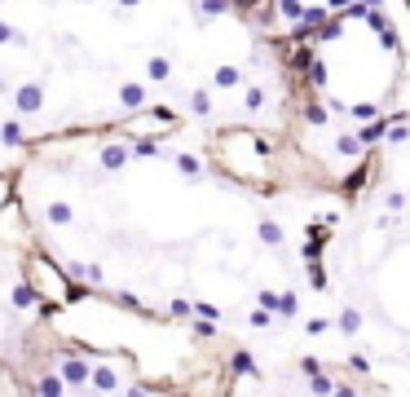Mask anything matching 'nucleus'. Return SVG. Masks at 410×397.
Masks as SVG:
<instances>
[{"label": "nucleus", "instance_id": "obj_1", "mask_svg": "<svg viewBox=\"0 0 410 397\" xmlns=\"http://www.w3.org/2000/svg\"><path fill=\"white\" fill-rule=\"evenodd\" d=\"M309 124H349L375 146L410 84V40L384 0H358L295 36Z\"/></svg>", "mask_w": 410, "mask_h": 397}, {"label": "nucleus", "instance_id": "obj_2", "mask_svg": "<svg viewBox=\"0 0 410 397\" xmlns=\"http://www.w3.org/2000/svg\"><path fill=\"white\" fill-rule=\"evenodd\" d=\"M22 282L36 291V301H40L45 314H58V309H71L80 301L75 278H71L49 252H27L22 257Z\"/></svg>", "mask_w": 410, "mask_h": 397}, {"label": "nucleus", "instance_id": "obj_3", "mask_svg": "<svg viewBox=\"0 0 410 397\" xmlns=\"http://www.w3.org/2000/svg\"><path fill=\"white\" fill-rule=\"evenodd\" d=\"M270 5L282 13L287 22H295V27H314V22H322V18H331V13H340V9H349V5H358V0H270Z\"/></svg>", "mask_w": 410, "mask_h": 397}, {"label": "nucleus", "instance_id": "obj_4", "mask_svg": "<svg viewBox=\"0 0 410 397\" xmlns=\"http://www.w3.org/2000/svg\"><path fill=\"white\" fill-rule=\"evenodd\" d=\"M45 221L49 225H75V208H71L66 198H53V203L45 208Z\"/></svg>", "mask_w": 410, "mask_h": 397}, {"label": "nucleus", "instance_id": "obj_5", "mask_svg": "<svg viewBox=\"0 0 410 397\" xmlns=\"http://www.w3.org/2000/svg\"><path fill=\"white\" fill-rule=\"evenodd\" d=\"M13 190H18V186H13V173H0V212L13 203Z\"/></svg>", "mask_w": 410, "mask_h": 397}, {"label": "nucleus", "instance_id": "obj_6", "mask_svg": "<svg viewBox=\"0 0 410 397\" xmlns=\"http://www.w3.org/2000/svg\"><path fill=\"white\" fill-rule=\"evenodd\" d=\"M0 335H5V327H0Z\"/></svg>", "mask_w": 410, "mask_h": 397}]
</instances>
